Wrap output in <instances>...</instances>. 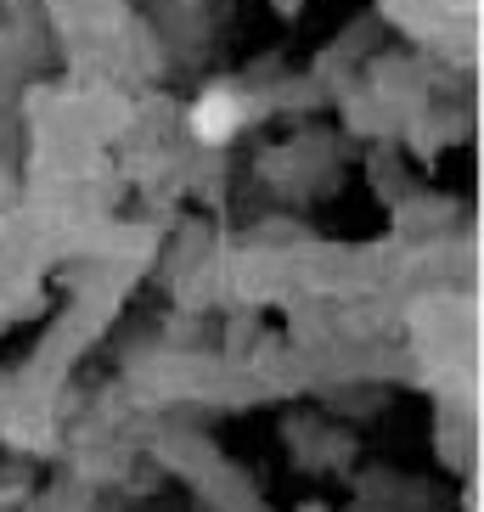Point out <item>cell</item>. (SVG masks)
Wrapping results in <instances>:
<instances>
[{
  "label": "cell",
  "mask_w": 484,
  "mask_h": 512,
  "mask_svg": "<svg viewBox=\"0 0 484 512\" xmlns=\"http://www.w3.org/2000/svg\"><path fill=\"white\" fill-rule=\"evenodd\" d=\"M242 124V102L231 91H209V96H197L192 107V136L197 141H209V147H220V141H231V130Z\"/></svg>",
  "instance_id": "1"
}]
</instances>
